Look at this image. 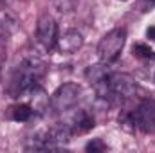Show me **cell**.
<instances>
[{
    "instance_id": "12",
    "label": "cell",
    "mask_w": 155,
    "mask_h": 153,
    "mask_svg": "<svg viewBox=\"0 0 155 153\" xmlns=\"http://www.w3.org/2000/svg\"><path fill=\"white\" fill-rule=\"evenodd\" d=\"M16 29H18V22H16L11 15L0 13V36L4 40H7Z\"/></svg>"
},
{
    "instance_id": "18",
    "label": "cell",
    "mask_w": 155,
    "mask_h": 153,
    "mask_svg": "<svg viewBox=\"0 0 155 153\" xmlns=\"http://www.w3.org/2000/svg\"><path fill=\"white\" fill-rule=\"evenodd\" d=\"M123 2H126V0H123Z\"/></svg>"
},
{
    "instance_id": "2",
    "label": "cell",
    "mask_w": 155,
    "mask_h": 153,
    "mask_svg": "<svg viewBox=\"0 0 155 153\" xmlns=\"http://www.w3.org/2000/svg\"><path fill=\"white\" fill-rule=\"evenodd\" d=\"M124 43H126V29L116 27V29L108 31L97 43V58H99V61L105 63V65L114 63L119 58Z\"/></svg>"
},
{
    "instance_id": "14",
    "label": "cell",
    "mask_w": 155,
    "mask_h": 153,
    "mask_svg": "<svg viewBox=\"0 0 155 153\" xmlns=\"http://www.w3.org/2000/svg\"><path fill=\"white\" fill-rule=\"evenodd\" d=\"M119 126L126 132H135V121L132 112H123L119 115Z\"/></svg>"
},
{
    "instance_id": "8",
    "label": "cell",
    "mask_w": 155,
    "mask_h": 153,
    "mask_svg": "<svg viewBox=\"0 0 155 153\" xmlns=\"http://www.w3.org/2000/svg\"><path fill=\"white\" fill-rule=\"evenodd\" d=\"M81 47H83V34L79 31H76V29L65 31L56 40V49L61 54H74Z\"/></svg>"
},
{
    "instance_id": "6",
    "label": "cell",
    "mask_w": 155,
    "mask_h": 153,
    "mask_svg": "<svg viewBox=\"0 0 155 153\" xmlns=\"http://www.w3.org/2000/svg\"><path fill=\"white\" fill-rule=\"evenodd\" d=\"M132 114L135 130L143 133H155V99H143Z\"/></svg>"
},
{
    "instance_id": "4",
    "label": "cell",
    "mask_w": 155,
    "mask_h": 153,
    "mask_svg": "<svg viewBox=\"0 0 155 153\" xmlns=\"http://www.w3.org/2000/svg\"><path fill=\"white\" fill-rule=\"evenodd\" d=\"M108 88H110L112 97H121V99H130L137 94L135 79L126 72H110Z\"/></svg>"
},
{
    "instance_id": "5",
    "label": "cell",
    "mask_w": 155,
    "mask_h": 153,
    "mask_svg": "<svg viewBox=\"0 0 155 153\" xmlns=\"http://www.w3.org/2000/svg\"><path fill=\"white\" fill-rule=\"evenodd\" d=\"M58 40V24L51 15H41L36 22V41L43 50H51L56 47Z\"/></svg>"
},
{
    "instance_id": "11",
    "label": "cell",
    "mask_w": 155,
    "mask_h": 153,
    "mask_svg": "<svg viewBox=\"0 0 155 153\" xmlns=\"http://www.w3.org/2000/svg\"><path fill=\"white\" fill-rule=\"evenodd\" d=\"M35 114V110L25 103V101H20V103H16V105H13L11 108H9V117L13 119V121H18V122H27Z\"/></svg>"
},
{
    "instance_id": "1",
    "label": "cell",
    "mask_w": 155,
    "mask_h": 153,
    "mask_svg": "<svg viewBox=\"0 0 155 153\" xmlns=\"http://www.w3.org/2000/svg\"><path fill=\"white\" fill-rule=\"evenodd\" d=\"M45 72H47V65L40 58H25L16 67L15 74L11 77L9 90H11L13 97H18L25 90L40 85V79L45 76Z\"/></svg>"
},
{
    "instance_id": "13",
    "label": "cell",
    "mask_w": 155,
    "mask_h": 153,
    "mask_svg": "<svg viewBox=\"0 0 155 153\" xmlns=\"http://www.w3.org/2000/svg\"><path fill=\"white\" fill-rule=\"evenodd\" d=\"M132 50H134V56H135V58H141V60H150V58H153V50H152L146 43H135Z\"/></svg>"
},
{
    "instance_id": "16",
    "label": "cell",
    "mask_w": 155,
    "mask_h": 153,
    "mask_svg": "<svg viewBox=\"0 0 155 153\" xmlns=\"http://www.w3.org/2000/svg\"><path fill=\"white\" fill-rule=\"evenodd\" d=\"M85 150L87 151H92V153H96V151H105L107 150V144L101 141V139H92L87 146H85Z\"/></svg>"
},
{
    "instance_id": "17",
    "label": "cell",
    "mask_w": 155,
    "mask_h": 153,
    "mask_svg": "<svg viewBox=\"0 0 155 153\" xmlns=\"http://www.w3.org/2000/svg\"><path fill=\"white\" fill-rule=\"evenodd\" d=\"M146 38L153 40V41H155V25H152V27H148V29H146Z\"/></svg>"
},
{
    "instance_id": "3",
    "label": "cell",
    "mask_w": 155,
    "mask_h": 153,
    "mask_svg": "<svg viewBox=\"0 0 155 153\" xmlns=\"http://www.w3.org/2000/svg\"><path fill=\"white\" fill-rule=\"evenodd\" d=\"M79 94H81V88L76 83H63V85H60L54 90V94L51 96V108L56 114H63V112L74 108L76 103L79 101Z\"/></svg>"
},
{
    "instance_id": "7",
    "label": "cell",
    "mask_w": 155,
    "mask_h": 153,
    "mask_svg": "<svg viewBox=\"0 0 155 153\" xmlns=\"http://www.w3.org/2000/svg\"><path fill=\"white\" fill-rule=\"evenodd\" d=\"M18 99L25 101L35 110V114H41L43 110H47V106H51V99H49V96L45 94V90L40 85L25 90L22 96H18Z\"/></svg>"
},
{
    "instance_id": "9",
    "label": "cell",
    "mask_w": 155,
    "mask_h": 153,
    "mask_svg": "<svg viewBox=\"0 0 155 153\" xmlns=\"http://www.w3.org/2000/svg\"><path fill=\"white\" fill-rule=\"evenodd\" d=\"M72 128L71 124H56L47 132V141H49V150L52 148H61L65 144H69L71 137H72Z\"/></svg>"
},
{
    "instance_id": "15",
    "label": "cell",
    "mask_w": 155,
    "mask_h": 153,
    "mask_svg": "<svg viewBox=\"0 0 155 153\" xmlns=\"http://www.w3.org/2000/svg\"><path fill=\"white\" fill-rule=\"evenodd\" d=\"M52 4L56 5V9L60 13H71L74 9V4L76 0H52Z\"/></svg>"
},
{
    "instance_id": "10",
    "label": "cell",
    "mask_w": 155,
    "mask_h": 153,
    "mask_svg": "<svg viewBox=\"0 0 155 153\" xmlns=\"http://www.w3.org/2000/svg\"><path fill=\"white\" fill-rule=\"evenodd\" d=\"M94 126H96V119H94V115L90 114L88 110H79L74 115L72 122H71V128H72L74 135H83V133L90 132Z\"/></svg>"
}]
</instances>
